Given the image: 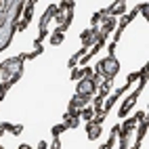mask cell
<instances>
[{
    "mask_svg": "<svg viewBox=\"0 0 149 149\" xmlns=\"http://www.w3.org/2000/svg\"><path fill=\"white\" fill-rule=\"evenodd\" d=\"M130 143V134H120V149H128Z\"/></svg>",
    "mask_w": 149,
    "mask_h": 149,
    "instance_id": "cell-17",
    "label": "cell"
},
{
    "mask_svg": "<svg viewBox=\"0 0 149 149\" xmlns=\"http://www.w3.org/2000/svg\"><path fill=\"white\" fill-rule=\"evenodd\" d=\"M78 116H80L82 120H86V122H91V120H93V116H95V111H93V107L88 105V107L80 109V111H78Z\"/></svg>",
    "mask_w": 149,
    "mask_h": 149,
    "instance_id": "cell-11",
    "label": "cell"
},
{
    "mask_svg": "<svg viewBox=\"0 0 149 149\" xmlns=\"http://www.w3.org/2000/svg\"><path fill=\"white\" fill-rule=\"evenodd\" d=\"M65 124H67V128H76L78 124H80V116H74V118H67V120H65Z\"/></svg>",
    "mask_w": 149,
    "mask_h": 149,
    "instance_id": "cell-16",
    "label": "cell"
},
{
    "mask_svg": "<svg viewBox=\"0 0 149 149\" xmlns=\"http://www.w3.org/2000/svg\"><path fill=\"white\" fill-rule=\"evenodd\" d=\"M139 126V122H136V118H128V120L120 126V134H132V130Z\"/></svg>",
    "mask_w": 149,
    "mask_h": 149,
    "instance_id": "cell-8",
    "label": "cell"
},
{
    "mask_svg": "<svg viewBox=\"0 0 149 149\" xmlns=\"http://www.w3.org/2000/svg\"><path fill=\"white\" fill-rule=\"evenodd\" d=\"M51 149H61V141H59V139H55L53 145H51Z\"/></svg>",
    "mask_w": 149,
    "mask_h": 149,
    "instance_id": "cell-23",
    "label": "cell"
},
{
    "mask_svg": "<svg viewBox=\"0 0 149 149\" xmlns=\"http://www.w3.org/2000/svg\"><path fill=\"white\" fill-rule=\"evenodd\" d=\"M118 72H120V63H118L116 57L101 59V61L97 63V69H95V74H101L105 80H113V78L118 76Z\"/></svg>",
    "mask_w": 149,
    "mask_h": 149,
    "instance_id": "cell-2",
    "label": "cell"
},
{
    "mask_svg": "<svg viewBox=\"0 0 149 149\" xmlns=\"http://www.w3.org/2000/svg\"><path fill=\"white\" fill-rule=\"evenodd\" d=\"M59 15V8H57V4H51L44 11V15H42V19H40V29H48V21L51 19H55Z\"/></svg>",
    "mask_w": 149,
    "mask_h": 149,
    "instance_id": "cell-5",
    "label": "cell"
},
{
    "mask_svg": "<svg viewBox=\"0 0 149 149\" xmlns=\"http://www.w3.org/2000/svg\"><path fill=\"white\" fill-rule=\"evenodd\" d=\"M82 78H84V76H82V67H80V69L76 67L74 72H72V80H82Z\"/></svg>",
    "mask_w": 149,
    "mask_h": 149,
    "instance_id": "cell-18",
    "label": "cell"
},
{
    "mask_svg": "<svg viewBox=\"0 0 149 149\" xmlns=\"http://www.w3.org/2000/svg\"><path fill=\"white\" fill-rule=\"evenodd\" d=\"M42 51H44L42 44H40V42H34V48L27 53V59H34V57H38V55H42Z\"/></svg>",
    "mask_w": 149,
    "mask_h": 149,
    "instance_id": "cell-13",
    "label": "cell"
},
{
    "mask_svg": "<svg viewBox=\"0 0 149 149\" xmlns=\"http://www.w3.org/2000/svg\"><path fill=\"white\" fill-rule=\"evenodd\" d=\"M139 80V74L134 72V74H130V76H128V80H126V84H132V82H136Z\"/></svg>",
    "mask_w": 149,
    "mask_h": 149,
    "instance_id": "cell-22",
    "label": "cell"
},
{
    "mask_svg": "<svg viewBox=\"0 0 149 149\" xmlns=\"http://www.w3.org/2000/svg\"><path fill=\"white\" fill-rule=\"evenodd\" d=\"M0 130H11L13 134H21V130H23V126L21 124H8V122H2V124H0Z\"/></svg>",
    "mask_w": 149,
    "mask_h": 149,
    "instance_id": "cell-10",
    "label": "cell"
},
{
    "mask_svg": "<svg viewBox=\"0 0 149 149\" xmlns=\"http://www.w3.org/2000/svg\"><path fill=\"white\" fill-rule=\"evenodd\" d=\"M86 134H88L91 141H95V139L101 136V126L95 124V122H86Z\"/></svg>",
    "mask_w": 149,
    "mask_h": 149,
    "instance_id": "cell-7",
    "label": "cell"
},
{
    "mask_svg": "<svg viewBox=\"0 0 149 149\" xmlns=\"http://www.w3.org/2000/svg\"><path fill=\"white\" fill-rule=\"evenodd\" d=\"M65 130H67V124L63 122V124H59V126H55V128H53L51 132H53V136H55V139H59V134H61V132H65Z\"/></svg>",
    "mask_w": 149,
    "mask_h": 149,
    "instance_id": "cell-15",
    "label": "cell"
},
{
    "mask_svg": "<svg viewBox=\"0 0 149 149\" xmlns=\"http://www.w3.org/2000/svg\"><path fill=\"white\" fill-rule=\"evenodd\" d=\"M95 84L91 78H82V80H78V86H76V95H86V97H93L95 95Z\"/></svg>",
    "mask_w": 149,
    "mask_h": 149,
    "instance_id": "cell-4",
    "label": "cell"
},
{
    "mask_svg": "<svg viewBox=\"0 0 149 149\" xmlns=\"http://www.w3.org/2000/svg\"><path fill=\"white\" fill-rule=\"evenodd\" d=\"M141 15L147 17V4H141Z\"/></svg>",
    "mask_w": 149,
    "mask_h": 149,
    "instance_id": "cell-25",
    "label": "cell"
},
{
    "mask_svg": "<svg viewBox=\"0 0 149 149\" xmlns=\"http://www.w3.org/2000/svg\"><path fill=\"white\" fill-rule=\"evenodd\" d=\"M27 59V53H21L17 57H11L0 63V82H6L15 74H23V61Z\"/></svg>",
    "mask_w": 149,
    "mask_h": 149,
    "instance_id": "cell-1",
    "label": "cell"
},
{
    "mask_svg": "<svg viewBox=\"0 0 149 149\" xmlns=\"http://www.w3.org/2000/svg\"><path fill=\"white\" fill-rule=\"evenodd\" d=\"M122 32H124V29H120V27H118L116 32H113V42H116V44H118V40L122 38Z\"/></svg>",
    "mask_w": 149,
    "mask_h": 149,
    "instance_id": "cell-21",
    "label": "cell"
},
{
    "mask_svg": "<svg viewBox=\"0 0 149 149\" xmlns=\"http://www.w3.org/2000/svg\"><path fill=\"white\" fill-rule=\"evenodd\" d=\"M91 80H93V84H95V88H101V86L105 84V78H103L101 74H93V78H91Z\"/></svg>",
    "mask_w": 149,
    "mask_h": 149,
    "instance_id": "cell-14",
    "label": "cell"
},
{
    "mask_svg": "<svg viewBox=\"0 0 149 149\" xmlns=\"http://www.w3.org/2000/svg\"><path fill=\"white\" fill-rule=\"evenodd\" d=\"M38 149H48V143L46 141H40V143H38Z\"/></svg>",
    "mask_w": 149,
    "mask_h": 149,
    "instance_id": "cell-24",
    "label": "cell"
},
{
    "mask_svg": "<svg viewBox=\"0 0 149 149\" xmlns=\"http://www.w3.org/2000/svg\"><path fill=\"white\" fill-rule=\"evenodd\" d=\"M145 134H147V120L141 122V124H139V128H136V141H134V147H141Z\"/></svg>",
    "mask_w": 149,
    "mask_h": 149,
    "instance_id": "cell-9",
    "label": "cell"
},
{
    "mask_svg": "<svg viewBox=\"0 0 149 149\" xmlns=\"http://www.w3.org/2000/svg\"><path fill=\"white\" fill-rule=\"evenodd\" d=\"M27 25H29V23H25V21H23V19H21V21H17V25H15V29H17V32H23V29H25Z\"/></svg>",
    "mask_w": 149,
    "mask_h": 149,
    "instance_id": "cell-20",
    "label": "cell"
},
{
    "mask_svg": "<svg viewBox=\"0 0 149 149\" xmlns=\"http://www.w3.org/2000/svg\"><path fill=\"white\" fill-rule=\"evenodd\" d=\"M63 38H65V34H61V32H57V29H55V32L51 34V44L53 46H59V44L63 42Z\"/></svg>",
    "mask_w": 149,
    "mask_h": 149,
    "instance_id": "cell-12",
    "label": "cell"
},
{
    "mask_svg": "<svg viewBox=\"0 0 149 149\" xmlns=\"http://www.w3.org/2000/svg\"><path fill=\"white\" fill-rule=\"evenodd\" d=\"M8 88H11V86H8L6 82H0V99H4V95H6Z\"/></svg>",
    "mask_w": 149,
    "mask_h": 149,
    "instance_id": "cell-19",
    "label": "cell"
},
{
    "mask_svg": "<svg viewBox=\"0 0 149 149\" xmlns=\"http://www.w3.org/2000/svg\"><path fill=\"white\" fill-rule=\"evenodd\" d=\"M80 40H82V48H86V51H88V48H93L97 42H95V29L91 27V29H86V32H82L80 34Z\"/></svg>",
    "mask_w": 149,
    "mask_h": 149,
    "instance_id": "cell-6",
    "label": "cell"
},
{
    "mask_svg": "<svg viewBox=\"0 0 149 149\" xmlns=\"http://www.w3.org/2000/svg\"><path fill=\"white\" fill-rule=\"evenodd\" d=\"M130 149H139V147H134V145H132V147H130Z\"/></svg>",
    "mask_w": 149,
    "mask_h": 149,
    "instance_id": "cell-26",
    "label": "cell"
},
{
    "mask_svg": "<svg viewBox=\"0 0 149 149\" xmlns=\"http://www.w3.org/2000/svg\"><path fill=\"white\" fill-rule=\"evenodd\" d=\"M143 88H145V86H141V84H139V88H136V91L128 95V99L124 101V105L120 107V116H122V118H124V116H128V111H130V109L134 107V103H136V99H139V95H141V91H143Z\"/></svg>",
    "mask_w": 149,
    "mask_h": 149,
    "instance_id": "cell-3",
    "label": "cell"
}]
</instances>
